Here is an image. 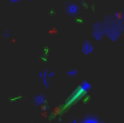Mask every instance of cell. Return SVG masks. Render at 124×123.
Returning a JSON list of instances; mask_svg holds the SVG:
<instances>
[{
    "instance_id": "obj_1",
    "label": "cell",
    "mask_w": 124,
    "mask_h": 123,
    "mask_svg": "<svg viewBox=\"0 0 124 123\" xmlns=\"http://www.w3.org/2000/svg\"><path fill=\"white\" fill-rule=\"evenodd\" d=\"M93 45L89 42V41H85L84 42V45H83V47H82V52L85 54V56H88V54H90L92 52H93Z\"/></svg>"
},
{
    "instance_id": "obj_2",
    "label": "cell",
    "mask_w": 124,
    "mask_h": 123,
    "mask_svg": "<svg viewBox=\"0 0 124 123\" xmlns=\"http://www.w3.org/2000/svg\"><path fill=\"white\" fill-rule=\"evenodd\" d=\"M35 104H36L38 106H41L43 104H46V100H45L43 95H36V98H35Z\"/></svg>"
},
{
    "instance_id": "obj_3",
    "label": "cell",
    "mask_w": 124,
    "mask_h": 123,
    "mask_svg": "<svg viewBox=\"0 0 124 123\" xmlns=\"http://www.w3.org/2000/svg\"><path fill=\"white\" fill-rule=\"evenodd\" d=\"M83 123H99V121L95 120V118H93V117H90V118H87Z\"/></svg>"
},
{
    "instance_id": "obj_4",
    "label": "cell",
    "mask_w": 124,
    "mask_h": 123,
    "mask_svg": "<svg viewBox=\"0 0 124 123\" xmlns=\"http://www.w3.org/2000/svg\"><path fill=\"white\" fill-rule=\"evenodd\" d=\"M68 75H69L70 77H75V76L77 75V70H69V71H68Z\"/></svg>"
}]
</instances>
